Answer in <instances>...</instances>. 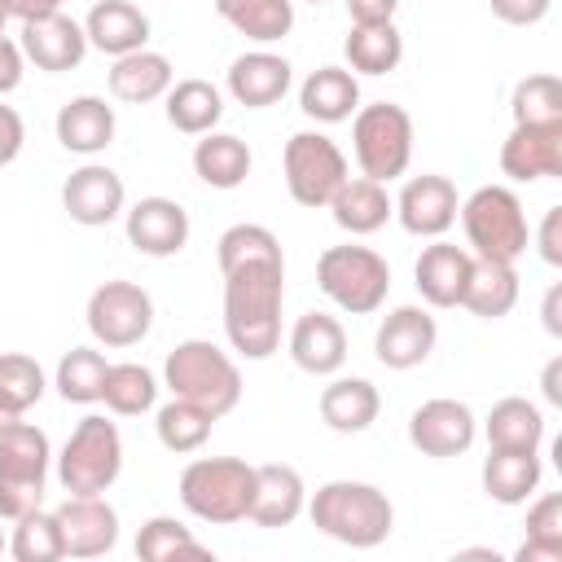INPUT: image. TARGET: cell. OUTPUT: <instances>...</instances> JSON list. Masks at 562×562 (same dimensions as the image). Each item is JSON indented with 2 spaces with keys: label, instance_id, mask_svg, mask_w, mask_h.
Wrapping results in <instances>:
<instances>
[{
  "label": "cell",
  "instance_id": "55",
  "mask_svg": "<svg viewBox=\"0 0 562 562\" xmlns=\"http://www.w3.org/2000/svg\"><path fill=\"white\" fill-rule=\"evenodd\" d=\"M307 4H325V0H307Z\"/></svg>",
  "mask_w": 562,
  "mask_h": 562
},
{
  "label": "cell",
  "instance_id": "52",
  "mask_svg": "<svg viewBox=\"0 0 562 562\" xmlns=\"http://www.w3.org/2000/svg\"><path fill=\"white\" fill-rule=\"evenodd\" d=\"M540 391H544V400H549V404H562V356H553V360L544 364Z\"/></svg>",
  "mask_w": 562,
  "mask_h": 562
},
{
  "label": "cell",
  "instance_id": "8",
  "mask_svg": "<svg viewBox=\"0 0 562 562\" xmlns=\"http://www.w3.org/2000/svg\"><path fill=\"white\" fill-rule=\"evenodd\" d=\"M351 154L360 176L369 180H400L413 162V119L395 101H373L351 114Z\"/></svg>",
  "mask_w": 562,
  "mask_h": 562
},
{
  "label": "cell",
  "instance_id": "47",
  "mask_svg": "<svg viewBox=\"0 0 562 562\" xmlns=\"http://www.w3.org/2000/svg\"><path fill=\"white\" fill-rule=\"evenodd\" d=\"M22 140H26V123L13 105L0 101V167H9L18 154H22Z\"/></svg>",
  "mask_w": 562,
  "mask_h": 562
},
{
  "label": "cell",
  "instance_id": "15",
  "mask_svg": "<svg viewBox=\"0 0 562 562\" xmlns=\"http://www.w3.org/2000/svg\"><path fill=\"white\" fill-rule=\"evenodd\" d=\"M435 342H439L435 316L426 307H417V303H400V307H391L382 316V325L373 334V356H378L382 369L404 373V369L426 364L430 351H435Z\"/></svg>",
  "mask_w": 562,
  "mask_h": 562
},
{
  "label": "cell",
  "instance_id": "33",
  "mask_svg": "<svg viewBox=\"0 0 562 562\" xmlns=\"http://www.w3.org/2000/svg\"><path fill=\"white\" fill-rule=\"evenodd\" d=\"M483 435H487V448L540 452V443H544V413H540V404H531L522 395H505L483 417Z\"/></svg>",
  "mask_w": 562,
  "mask_h": 562
},
{
  "label": "cell",
  "instance_id": "12",
  "mask_svg": "<svg viewBox=\"0 0 562 562\" xmlns=\"http://www.w3.org/2000/svg\"><path fill=\"white\" fill-rule=\"evenodd\" d=\"M123 233H127V246L149 255V259H171L189 246V211L176 202V198H162V193H149L140 202H132L123 211Z\"/></svg>",
  "mask_w": 562,
  "mask_h": 562
},
{
  "label": "cell",
  "instance_id": "25",
  "mask_svg": "<svg viewBox=\"0 0 562 562\" xmlns=\"http://www.w3.org/2000/svg\"><path fill=\"white\" fill-rule=\"evenodd\" d=\"M83 35H88V48L105 57H123V53L149 48V18L132 0H97L83 18Z\"/></svg>",
  "mask_w": 562,
  "mask_h": 562
},
{
  "label": "cell",
  "instance_id": "43",
  "mask_svg": "<svg viewBox=\"0 0 562 562\" xmlns=\"http://www.w3.org/2000/svg\"><path fill=\"white\" fill-rule=\"evenodd\" d=\"M9 553H13L18 562H57V558H66L57 514H48V509L35 505V509H26L22 518H13Z\"/></svg>",
  "mask_w": 562,
  "mask_h": 562
},
{
  "label": "cell",
  "instance_id": "28",
  "mask_svg": "<svg viewBox=\"0 0 562 562\" xmlns=\"http://www.w3.org/2000/svg\"><path fill=\"white\" fill-rule=\"evenodd\" d=\"M299 110L316 123H347L360 110V79L347 66H316L299 83Z\"/></svg>",
  "mask_w": 562,
  "mask_h": 562
},
{
  "label": "cell",
  "instance_id": "24",
  "mask_svg": "<svg viewBox=\"0 0 562 562\" xmlns=\"http://www.w3.org/2000/svg\"><path fill=\"white\" fill-rule=\"evenodd\" d=\"M307 509V483L294 465L268 461L255 465V496H250V522L255 527H290Z\"/></svg>",
  "mask_w": 562,
  "mask_h": 562
},
{
  "label": "cell",
  "instance_id": "29",
  "mask_svg": "<svg viewBox=\"0 0 562 562\" xmlns=\"http://www.w3.org/2000/svg\"><path fill=\"white\" fill-rule=\"evenodd\" d=\"M250 162H255L250 145L241 136H233V132H202L198 145H193V176L206 189H220V193L246 184Z\"/></svg>",
  "mask_w": 562,
  "mask_h": 562
},
{
  "label": "cell",
  "instance_id": "37",
  "mask_svg": "<svg viewBox=\"0 0 562 562\" xmlns=\"http://www.w3.org/2000/svg\"><path fill=\"white\" fill-rule=\"evenodd\" d=\"M215 13L255 44H277L294 26V0H211Z\"/></svg>",
  "mask_w": 562,
  "mask_h": 562
},
{
  "label": "cell",
  "instance_id": "51",
  "mask_svg": "<svg viewBox=\"0 0 562 562\" xmlns=\"http://www.w3.org/2000/svg\"><path fill=\"white\" fill-rule=\"evenodd\" d=\"M540 316H544V329H549L553 338H562V285H549Z\"/></svg>",
  "mask_w": 562,
  "mask_h": 562
},
{
  "label": "cell",
  "instance_id": "20",
  "mask_svg": "<svg viewBox=\"0 0 562 562\" xmlns=\"http://www.w3.org/2000/svg\"><path fill=\"white\" fill-rule=\"evenodd\" d=\"M294 83V66L281 57V53H268V48H250L241 57H233L228 75H224V88L237 105L246 110H268L277 105Z\"/></svg>",
  "mask_w": 562,
  "mask_h": 562
},
{
  "label": "cell",
  "instance_id": "7",
  "mask_svg": "<svg viewBox=\"0 0 562 562\" xmlns=\"http://www.w3.org/2000/svg\"><path fill=\"white\" fill-rule=\"evenodd\" d=\"M123 474V435L101 413L75 422L57 457V483L70 496H105Z\"/></svg>",
  "mask_w": 562,
  "mask_h": 562
},
{
  "label": "cell",
  "instance_id": "19",
  "mask_svg": "<svg viewBox=\"0 0 562 562\" xmlns=\"http://www.w3.org/2000/svg\"><path fill=\"white\" fill-rule=\"evenodd\" d=\"M501 171L518 184L562 176V123H514L501 145Z\"/></svg>",
  "mask_w": 562,
  "mask_h": 562
},
{
  "label": "cell",
  "instance_id": "40",
  "mask_svg": "<svg viewBox=\"0 0 562 562\" xmlns=\"http://www.w3.org/2000/svg\"><path fill=\"white\" fill-rule=\"evenodd\" d=\"M105 369H110V360L97 347H70L57 360L53 386H57V395L66 404H97L101 400V386H105Z\"/></svg>",
  "mask_w": 562,
  "mask_h": 562
},
{
  "label": "cell",
  "instance_id": "17",
  "mask_svg": "<svg viewBox=\"0 0 562 562\" xmlns=\"http://www.w3.org/2000/svg\"><path fill=\"white\" fill-rule=\"evenodd\" d=\"M18 48H22V57L35 70L66 75V70H75L88 57V35H83V22H75L70 13L57 9V13H44V18L22 22Z\"/></svg>",
  "mask_w": 562,
  "mask_h": 562
},
{
  "label": "cell",
  "instance_id": "6",
  "mask_svg": "<svg viewBox=\"0 0 562 562\" xmlns=\"http://www.w3.org/2000/svg\"><path fill=\"white\" fill-rule=\"evenodd\" d=\"M321 294L347 316H373L391 294V263L373 246H325L316 259Z\"/></svg>",
  "mask_w": 562,
  "mask_h": 562
},
{
  "label": "cell",
  "instance_id": "48",
  "mask_svg": "<svg viewBox=\"0 0 562 562\" xmlns=\"http://www.w3.org/2000/svg\"><path fill=\"white\" fill-rule=\"evenodd\" d=\"M22 75H26V57H22V48H18V40H0V97H9L18 83H22Z\"/></svg>",
  "mask_w": 562,
  "mask_h": 562
},
{
  "label": "cell",
  "instance_id": "22",
  "mask_svg": "<svg viewBox=\"0 0 562 562\" xmlns=\"http://www.w3.org/2000/svg\"><path fill=\"white\" fill-rule=\"evenodd\" d=\"M114 127H119L114 105H110L105 97H92V92L70 97V101L57 110V119H53L57 145H61L66 154H79V158L105 154V149L114 145Z\"/></svg>",
  "mask_w": 562,
  "mask_h": 562
},
{
  "label": "cell",
  "instance_id": "36",
  "mask_svg": "<svg viewBox=\"0 0 562 562\" xmlns=\"http://www.w3.org/2000/svg\"><path fill=\"white\" fill-rule=\"evenodd\" d=\"M342 57L351 75H391L404 61V35L395 31V22L351 26L342 40Z\"/></svg>",
  "mask_w": 562,
  "mask_h": 562
},
{
  "label": "cell",
  "instance_id": "27",
  "mask_svg": "<svg viewBox=\"0 0 562 562\" xmlns=\"http://www.w3.org/2000/svg\"><path fill=\"white\" fill-rule=\"evenodd\" d=\"M329 215L342 233L351 237H369L378 233L391 215H395V198L386 193L382 180H369V176H347L338 184V193L329 198Z\"/></svg>",
  "mask_w": 562,
  "mask_h": 562
},
{
  "label": "cell",
  "instance_id": "32",
  "mask_svg": "<svg viewBox=\"0 0 562 562\" xmlns=\"http://www.w3.org/2000/svg\"><path fill=\"white\" fill-rule=\"evenodd\" d=\"M518 303V272L514 263H501V259H474L470 263V277H465V290H461V307L479 321H501L509 316Z\"/></svg>",
  "mask_w": 562,
  "mask_h": 562
},
{
  "label": "cell",
  "instance_id": "2",
  "mask_svg": "<svg viewBox=\"0 0 562 562\" xmlns=\"http://www.w3.org/2000/svg\"><path fill=\"white\" fill-rule=\"evenodd\" d=\"M307 518L321 536H329L338 544L378 549L395 527V505L378 483L329 479L307 496Z\"/></svg>",
  "mask_w": 562,
  "mask_h": 562
},
{
  "label": "cell",
  "instance_id": "42",
  "mask_svg": "<svg viewBox=\"0 0 562 562\" xmlns=\"http://www.w3.org/2000/svg\"><path fill=\"white\" fill-rule=\"evenodd\" d=\"M136 558L145 562H167V558H211V549L171 514H154L136 531Z\"/></svg>",
  "mask_w": 562,
  "mask_h": 562
},
{
  "label": "cell",
  "instance_id": "50",
  "mask_svg": "<svg viewBox=\"0 0 562 562\" xmlns=\"http://www.w3.org/2000/svg\"><path fill=\"white\" fill-rule=\"evenodd\" d=\"M4 4H9V18H18V22H31V18L57 13L66 0H4Z\"/></svg>",
  "mask_w": 562,
  "mask_h": 562
},
{
  "label": "cell",
  "instance_id": "16",
  "mask_svg": "<svg viewBox=\"0 0 562 562\" xmlns=\"http://www.w3.org/2000/svg\"><path fill=\"white\" fill-rule=\"evenodd\" d=\"M457 184L439 171H426V176H408L400 198H395V220L404 233L413 237H443L452 224H457Z\"/></svg>",
  "mask_w": 562,
  "mask_h": 562
},
{
  "label": "cell",
  "instance_id": "44",
  "mask_svg": "<svg viewBox=\"0 0 562 562\" xmlns=\"http://www.w3.org/2000/svg\"><path fill=\"white\" fill-rule=\"evenodd\" d=\"M509 114L514 123H562V83L558 75L540 70L514 83L509 92Z\"/></svg>",
  "mask_w": 562,
  "mask_h": 562
},
{
  "label": "cell",
  "instance_id": "4",
  "mask_svg": "<svg viewBox=\"0 0 562 562\" xmlns=\"http://www.w3.org/2000/svg\"><path fill=\"white\" fill-rule=\"evenodd\" d=\"M457 220L465 228V250L474 259L518 263L531 246V224H527L522 198L509 184H479L457 206Z\"/></svg>",
  "mask_w": 562,
  "mask_h": 562
},
{
  "label": "cell",
  "instance_id": "49",
  "mask_svg": "<svg viewBox=\"0 0 562 562\" xmlns=\"http://www.w3.org/2000/svg\"><path fill=\"white\" fill-rule=\"evenodd\" d=\"M351 26H369V22H395L400 0H342Z\"/></svg>",
  "mask_w": 562,
  "mask_h": 562
},
{
  "label": "cell",
  "instance_id": "9",
  "mask_svg": "<svg viewBox=\"0 0 562 562\" xmlns=\"http://www.w3.org/2000/svg\"><path fill=\"white\" fill-rule=\"evenodd\" d=\"M48 465H53V448L40 426L18 417L13 426L0 430V518L13 522L44 501Z\"/></svg>",
  "mask_w": 562,
  "mask_h": 562
},
{
  "label": "cell",
  "instance_id": "38",
  "mask_svg": "<svg viewBox=\"0 0 562 562\" xmlns=\"http://www.w3.org/2000/svg\"><path fill=\"white\" fill-rule=\"evenodd\" d=\"M101 404L114 417H140V413H149L158 404V378L136 360H119V364L105 369Z\"/></svg>",
  "mask_w": 562,
  "mask_h": 562
},
{
  "label": "cell",
  "instance_id": "11",
  "mask_svg": "<svg viewBox=\"0 0 562 562\" xmlns=\"http://www.w3.org/2000/svg\"><path fill=\"white\" fill-rule=\"evenodd\" d=\"M83 321H88V334L101 347L123 351V347H136L154 329V299H149L145 285H136L127 277H114V281H101L88 294Z\"/></svg>",
  "mask_w": 562,
  "mask_h": 562
},
{
  "label": "cell",
  "instance_id": "3",
  "mask_svg": "<svg viewBox=\"0 0 562 562\" xmlns=\"http://www.w3.org/2000/svg\"><path fill=\"white\" fill-rule=\"evenodd\" d=\"M162 386L198 408H206L215 422L241 404V369L237 360L215 347L211 338H184L162 360Z\"/></svg>",
  "mask_w": 562,
  "mask_h": 562
},
{
  "label": "cell",
  "instance_id": "23",
  "mask_svg": "<svg viewBox=\"0 0 562 562\" xmlns=\"http://www.w3.org/2000/svg\"><path fill=\"white\" fill-rule=\"evenodd\" d=\"M470 263H474V255L465 246L430 237V246L413 263V285L426 299V307H461V290H465Z\"/></svg>",
  "mask_w": 562,
  "mask_h": 562
},
{
  "label": "cell",
  "instance_id": "53",
  "mask_svg": "<svg viewBox=\"0 0 562 562\" xmlns=\"http://www.w3.org/2000/svg\"><path fill=\"white\" fill-rule=\"evenodd\" d=\"M4 26H9V4L0 0V40H4Z\"/></svg>",
  "mask_w": 562,
  "mask_h": 562
},
{
  "label": "cell",
  "instance_id": "13",
  "mask_svg": "<svg viewBox=\"0 0 562 562\" xmlns=\"http://www.w3.org/2000/svg\"><path fill=\"white\" fill-rule=\"evenodd\" d=\"M474 439H479V417L461 400L439 395V400L417 404L413 417H408V443L422 457H439V461L443 457H461V452L474 448Z\"/></svg>",
  "mask_w": 562,
  "mask_h": 562
},
{
  "label": "cell",
  "instance_id": "26",
  "mask_svg": "<svg viewBox=\"0 0 562 562\" xmlns=\"http://www.w3.org/2000/svg\"><path fill=\"white\" fill-rule=\"evenodd\" d=\"M105 83H110V97L114 101H123V105H149V101H162L167 97V88L176 83V70H171L167 53L136 48V53L114 57Z\"/></svg>",
  "mask_w": 562,
  "mask_h": 562
},
{
  "label": "cell",
  "instance_id": "39",
  "mask_svg": "<svg viewBox=\"0 0 562 562\" xmlns=\"http://www.w3.org/2000/svg\"><path fill=\"white\" fill-rule=\"evenodd\" d=\"M211 426H215V417H211L206 408H198V404L180 400V395H171V400H167V404L154 413L158 443H162L167 452H176V457L198 452V448L211 439Z\"/></svg>",
  "mask_w": 562,
  "mask_h": 562
},
{
  "label": "cell",
  "instance_id": "46",
  "mask_svg": "<svg viewBox=\"0 0 562 562\" xmlns=\"http://www.w3.org/2000/svg\"><path fill=\"white\" fill-rule=\"evenodd\" d=\"M536 250L549 268H562V206H549L536 228Z\"/></svg>",
  "mask_w": 562,
  "mask_h": 562
},
{
  "label": "cell",
  "instance_id": "18",
  "mask_svg": "<svg viewBox=\"0 0 562 562\" xmlns=\"http://www.w3.org/2000/svg\"><path fill=\"white\" fill-rule=\"evenodd\" d=\"M53 514L66 558H105L119 544V509L105 496H66Z\"/></svg>",
  "mask_w": 562,
  "mask_h": 562
},
{
  "label": "cell",
  "instance_id": "5",
  "mask_svg": "<svg viewBox=\"0 0 562 562\" xmlns=\"http://www.w3.org/2000/svg\"><path fill=\"white\" fill-rule=\"evenodd\" d=\"M255 465L241 457H198L180 470V505L198 522L233 527L250 514Z\"/></svg>",
  "mask_w": 562,
  "mask_h": 562
},
{
  "label": "cell",
  "instance_id": "30",
  "mask_svg": "<svg viewBox=\"0 0 562 562\" xmlns=\"http://www.w3.org/2000/svg\"><path fill=\"white\" fill-rule=\"evenodd\" d=\"M382 413V395L369 378H334L321 391V422L338 435H360L378 422Z\"/></svg>",
  "mask_w": 562,
  "mask_h": 562
},
{
  "label": "cell",
  "instance_id": "41",
  "mask_svg": "<svg viewBox=\"0 0 562 562\" xmlns=\"http://www.w3.org/2000/svg\"><path fill=\"white\" fill-rule=\"evenodd\" d=\"M518 562H562V496L544 492L527 505V540L514 553Z\"/></svg>",
  "mask_w": 562,
  "mask_h": 562
},
{
  "label": "cell",
  "instance_id": "35",
  "mask_svg": "<svg viewBox=\"0 0 562 562\" xmlns=\"http://www.w3.org/2000/svg\"><path fill=\"white\" fill-rule=\"evenodd\" d=\"M48 391V378L35 356L26 351H0V430L26 417Z\"/></svg>",
  "mask_w": 562,
  "mask_h": 562
},
{
  "label": "cell",
  "instance_id": "21",
  "mask_svg": "<svg viewBox=\"0 0 562 562\" xmlns=\"http://www.w3.org/2000/svg\"><path fill=\"white\" fill-rule=\"evenodd\" d=\"M290 360L312 378H334L347 364V329L329 312H303L285 338Z\"/></svg>",
  "mask_w": 562,
  "mask_h": 562
},
{
  "label": "cell",
  "instance_id": "45",
  "mask_svg": "<svg viewBox=\"0 0 562 562\" xmlns=\"http://www.w3.org/2000/svg\"><path fill=\"white\" fill-rule=\"evenodd\" d=\"M487 4H492V18H501L505 26H536L553 9V0H487Z\"/></svg>",
  "mask_w": 562,
  "mask_h": 562
},
{
  "label": "cell",
  "instance_id": "1",
  "mask_svg": "<svg viewBox=\"0 0 562 562\" xmlns=\"http://www.w3.org/2000/svg\"><path fill=\"white\" fill-rule=\"evenodd\" d=\"M215 263L224 277V334L237 356L268 360L281 347V303H285V255L272 228L233 224L215 241Z\"/></svg>",
  "mask_w": 562,
  "mask_h": 562
},
{
  "label": "cell",
  "instance_id": "10",
  "mask_svg": "<svg viewBox=\"0 0 562 562\" xmlns=\"http://www.w3.org/2000/svg\"><path fill=\"white\" fill-rule=\"evenodd\" d=\"M281 171H285V189L299 206L321 211L329 206V198L338 193V184L347 180V154L338 149V140H329L325 132H294L281 149Z\"/></svg>",
  "mask_w": 562,
  "mask_h": 562
},
{
  "label": "cell",
  "instance_id": "14",
  "mask_svg": "<svg viewBox=\"0 0 562 562\" xmlns=\"http://www.w3.org/2000/svg\"><path fill=\"white\" fill-rule=\"evenodd\" d=\"M61 211L83 228H105L127 211L123 176L105 162H83L61 184Z\"/></svg>",
  "mask_w": 562,
  "mask_h": 562
},
{
  "label": "cell",
  "instance_id": "54",
  "mask_svg": "<svg viewBox=\"0 0 562 562\" xmlns=\"http://www.w3.org/2000/svg\"><path fill=\"white\" fill-rule=\"evenodd\" d=\"M0 553H9V536H4V527H0Z\"/></svg>",
  "mask_w": 562,
  "mask_h": 562
},
{
  "label": "cell",
  "instance_id": "31",
  "mask_svg": "<svg viewBox=\"0 0 562 562\" xmlns=\"http://www.w3.org/2000/svg\"><path fill=\"white\" fill-rule=\"evenodd\" d=\"M483 492L496 505H527L544 479L540 452H505V448H487L483 457Z\"/></svg>",
  "mask_w": 562,
  "mask_h": 562
},
{
  "label": "cell",
  "instance_id": "34",
  "mask_svg": "<svg viewBox=\"0 0 562 562\" xmlns=\"http://www.w3.org/2000/svg\"><path fill=\"white\" fill-rule=\"evenodd\" d=\"M162 110H167V123L184 136H202V132H215L220 119H224V92L211 83V79H176L162 97Z\"/></svg>",
  "mask_w": 562,
  "mask_h": 562
}]
</instances>
